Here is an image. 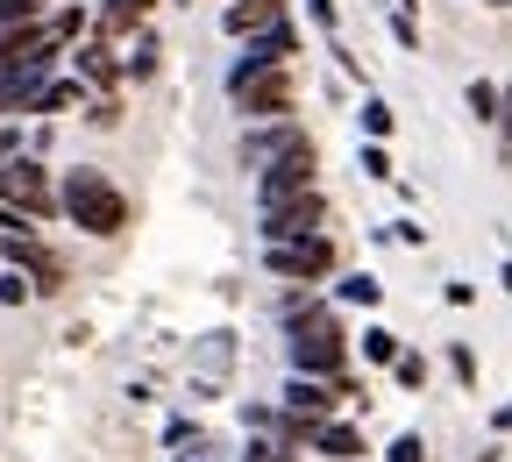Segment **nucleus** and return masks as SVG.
Here are the masks:
<instances>
[{
    "label": "nucleus",
    "mask_w": 512,
    "mask_h": 462,
    "mask_svg": "<svg viewBox=\"0 0 512 462\" xmlns=\"http://www.w3.org/2000/svg\"><path fill=\"white\" fill-rule=\"evenodd\" d=\"M399 356V335L392 327H363V363H392Z\"/></svg>",
    "instance_id": "nucleus-21"
},
{
    "label": "nucleus",
    "mask_w": 512,
    "mask_h": 462,
    "mask_svg": "<svg viewBox=\"0 0 512 462\" xmlns=\"http://www.w3.org/2000/svg\"><path fill=\"white\" fill-rule=\"evenodd\" d=\"M57 214L72 221L79 235H93V242H114L121 228H128V192L107 178V171H64V185H57Z\"/></svg>",
    "instance_id": "nucleus-1"
},
{
    "label": "nucleus",
    "mask_w": 512,
    "mask_h": 462,
    "mask_svg": "<svg viewBox=\"0 0 512 462\" xmlns=\"http://www.w3.org/2000/svg\"><path fill=\"white\" fill-rule=\"evenodd\" d=\"M57 57H64V50L50 43V50L22 57V64H0V114H22V107H29V93H36V86L57 72Z\"/></svg>",
    "instance_id": "nucleus-9"
},
{
    "label": "nucleus",
    "mask_w": 512,
    "mask_h": 462,
    "mask_svg": "<svg viewBox=\"0 0 512 462\" xmlns=\"http://www.w3.org/2000/svg\"><path fill=\"white\" fill-rule=\"evenodd\" d=\"M392 128H399V114H392V107H384V100H363V136H370V143H384Z\"/></svg>",
    "instance_id": "nucleus-22"
},
{
    "label": "nucleus",
    "mask_w": 512,
    "mask_h": 462,
    "mask_svg": "<svg viewBox=\"0 0 512 462\" xmlns=\"http://www.w3.org/2000/svg\"><path fill=\"white\" fill-rule=\"evenodd\" d=\"M50 15V0H0V29H15V22H43Z\"/></svg>",
    "instance_id": "nucleus-24"
},
{
    "label": "nucleus",
    "mask_w": 512,
    "mask_h": 462,
    "mask_svg": "<svg viewBox=\"0 0 512 462\" xmlns=\"http://www.w3.org/2000/svg\"><path fill=\"white\" fill-rule=\"evenodd\" d=\"M228 93H235V107H242L249 121H285V114L299 107V79H292V64H264V72L235 79Z\"/></svg>",
    "instance_id": "nucleus-2"
},
{
    "label": "nucleus",
    "mask_w": 512,
    "mask_h": 462,
    "mask_svg": "<svg viewBox=\"0 0 512 462\" xmlns=\"http://www.w3.org/2000/svg\"><path fill=\"white\" fill-rule=\"evenodd\" d=\"M0 242H8V271H22V278H29V292H43V299H50V292H64V256H57V249H43V242H36V228H29V235H0Z\"/></svg>",
    "instance_id": "nucleus-6"
},
{
    "label": "nucleus",
    "mask_w": 512,
    "mask_h": 462,
    "mask_svg": "<svg viewBox=\"0 0 512 462\" xmlns=\"http://www.w3.org/2000/svg\"><path fill=\"white\" fill-rule=\"evenodd\" d=\"M335 384L328 377H299L292 370V384H285V413H299V420H335Z\"/></svg>",
    "instance_id": "nucleus-12"
},
{
    "label": "nucleus",
    "mask_w": 512,
    "mask_h": 462,
    "mask_svg": "<svg viewBox=\"0 0 512 462\" xmlns=\"http://www.w3.org/2000/svg\"><path fill=\"white\" fill-rule=\"evenodd\" d=\"M484 8H498V15H505V8H512V0H484Z\"/></svg>",
    "instance_id": "nucleus-39"
},
{
    "label": "nucleus",
    "mask_w": 512,
    "mask_h": 462,
    "mask_svg": "<svg viewBox=\"0 0 512 462\" xmlns=\"http://www.w3.org/2000/svg\"><path fill=\"white\" fill-rule=\"evenodd\" d=\"M29 228H36V221H29L22 207H8V200H0V235H29Z\"/></svg>",
    "instance_id": "nucleus-34"
},
{
    "label": "nucleus",
    "mask_w": 512,
    "mask_h": 462,
    "mask_svg": "<svg viewBox=\"0 0 512 462\" xmlns=\"http://www.w3.org/2000/svg\"><path fill=\"white\" fill-rule=\"evenodd\" d=\"M306 143V128L285 114V121H256V136H242V164L249 171H264V164H278L285 150H299Z\"/></svg>",
    "instance_id": "nucleus-11"
},
{
    "label": "nucleus",
    "mask_w": 512,
    "mask_h": 462,
    "mask_svg": "<svg viewBox=\"0 0 512 462\" xmlns=\"http://www.w3.org/2000/svg\"><path fill=\"white\" fill-rule=\"evenodd\" d=\"M399 8H413V0H399Z\"/></svg>",
    "instance_id": "nucleus-40"
},
{
    "label": "nucleus",
    "mask_w": 512,
    "mask_h": 462,
    "mask_svg": "<svg viewBox=\"0 0 512 462\" xmlns=\"http://www.w3.org/2000/svg\"><path fill=\"white\" fill-rule=\"evenodd\" d=\"M242 462H292V448H278V441H256Z\"/></svg>",
    "instance_id": "nucleus-36"
},
{
    "label": "nucleus",
    "mask_w": 512,
    "mask_h": 462,
    "mask_svg": "<svg viewBox=\"0 0 512 462\" xmlns=\"http://www.w3.org/2000/svg\"><path fill=\"white\" fill-rule=\"evenodd\" d=\"M36 292H29V278L22 271H0V306H29Z\"/></svg>",
    "instance_id": "nucleus-28"
},
{
    "label": "nucleus",
    "mask_w": 512,
    "mask_h": 462,
    "mask_svg": "<svg viewBox=\"0 0 512 462\" xmlns=\"http://www.w3.org/2000/svg\"><path fill=\"white\" fill-rule=\"evenodd\" d=\"M86 121H93V128H114V121H121V100H114V93H100V100L86 107Z\"/></svg>",
    "instance_id": "nucleus-31"
},
{
    "label": "nucleus",
    "mask_w": 512,
    "mask_h": 462,
    "mask_svg": "<svg viewBox=\"0 0 512 462\" xmlns=\"http://www.w3.org/2000/svg\"><path fill=\"white\" fill-rule=\"evenodd\" d=\"M271 22H285V0H228V15H221L228 36H256V29H271Z\"/></svg>",
    "instance_id": "nucleus-13"
},
{
    "label": "nucleus",
    "mask_w": 512,
    "mask_h": 462,
    "mask_svg": "<svg viewBox=\"0 0 512 462\" xmlns=\"http://www.w3.org/2000/svg\"><path fill=\"white\" fill-rule=\"evenodd\" d=\"M335 299H342V306H377V299H384V285H377L370 271H349V278L335 285Z\"/></svg>",
    "instance_id": "nucleus-19"
},
{
    "label": "nucleus",
    "mask_w": 512,
    "mask_h": 462,
    "mask_svg": "<svg viewBox=\"0 0 512 462\" xmlns=\"http://www.w3.org/2000/svg\"><path fill=\"white\" fill-rule=\"evenodd\" d=\"M306 185H313V143H299L278 164L256 171V207H278V200H292V192H306Z\"/></svg>",
    "instance_id": "nucleus-7"
},
{
    "label": "nucleus",
    "mask_w": 512,
    "mask_h": 462,
    "mask_svg": "<svg viewBox=\"0 0 512 462\" xmlns=\"http://www.w3.org/2000/svg\"><path fill=\"white\" fill-rule=\"evenodd\" d=\"M448 377H456L463 391H477V349L470 342H448Z\"/></svg>",
    "instance_id": "nucleus-20"
},
{
    "label": "nucleus",
    "mask_w": 512,
    "mask_h": 462,
    "mask_svg": "<svg viewBox=\"0 0 512 462\" xmlns=\"http://www.w3.org/2000/svg\"><path fill=\"white\" fill-rule=\"evenodd\" d=\"M57 36L43 29V22H15V29H0V64H22V57H36V50H50Z\"/></svg>",
    "instance_id": "nucleus-16"
},
{
    "label": "nucleus",
    "mask_w": 512,
    "mask_h": 462,
    "mask_svg": "<svg viewBox=\"0 0 512 462\" xmlns=\"http://www.w3.org/2000/svg\"><path fill=\"white\" fill-rule=\"evenodd\" d=\"M157 57H164L157 43H136V57L121 64V79H150V72H157Z\"/></svg>",
    "instance_id": "nucleus-27"
},
{
    "label": "nucleus",
    "mask_w": 512,
    "mask_h": 462,
    "mask_svg": "<svg viewBox=\"0 0 512 462\" xmlns=\"http://www.w3.org/2000/svg\"><path fill=\"white\" fill-rule=\"evenodd\" d=\"M392 43H399V50H420V29H413V15H406V8L392 15Z\"/></svg>",
    "instance_id": "nucleus-33"
},
{
    "label": "nucleus",
    "mask_w": 512,
    "mask_h": 462,
    "mask_svg": "<svg viewBox=\"0 0 512 462\" xmlns=\"http://www.w3.org/2000/svg\"><path fill=\"white\" fill-rule=\"evenodd\" d=\"M498 434H512V406H498Z\"/></svg>",
    "instance_id": "nucleus-38"
},
{
    "label": "nucleus",
    "mask_w": 512,
    "mask_h": 462,
    "mask_svg": "<svg viewBox=\"0 0 512 462\" xmlns=\"http://www.w3.org/2000/svg\"><path fill=\"white\" fill-rule=\"evenodd\" d=\"M491 128H498V157L512 164V79L498 86V121H491Z\"/></svg>",
    "instance_id": "nucleus-25"
},
{
    "label": "nucleus",
    "mask_w": 512,
    "mask_h": 462,
    "mask_svg": "<svg viewBox=\"0 0 512 462\" xmlns=\"http://www.w3.org/2000/svg\"><path fill=\"white\" fill-rule=\"evenodd\" d=\"M292 370H299V377H335V370H349V335H342V327L292 335Z\"/></svg>",
    "instance_id": "nucleus-8"
},
{
    "label": "nucleus",
    "mask_w": 512,
    "mask_h": 462,
    "mask_svg": "<svg viewBox=\"0 0 512 462\" xmlns=\"http://www.w3.org/2000/svg\"><path fill=\"white\" fill-rule=\"evenodd\" d=\"M79 79H93L100 93H114V86H121V64H114V50H107V43H86V50H79Z\"/></svg>",
    "instance_id": "nucleus-18"
},
{
    "label": "nucleus",
    "mask_w": 512,
    "mask_h": 462,
    "mask_svg": "<svg viewBox=\"0 0 512 462\" xmlns=\"http://www.w3.org/2000/svg\"><path fill=\"white\" fill-rule=\"evenodd\" d=\"M292 57H299V29H292V22H271V29L249 36V50L235 57V72H228V86L249 79V72H264V64H292Z\"/></svg>",
    "instance_id": "nucleus-10"
},
{
    "label": "nucleus",
    "mask_w": 512,
    "mask_h": 462,
    "mask_svg": "<svg viewBox=\"0 0 512 462\" xmlns=\"http://www.w3.org/2000/svg\"><path fill=\"white\" fill-rule=\"evenodd\" d=\"M498 285H505V292H512V256H505V263H498Z\"/></svg>",
    "instance_id": "nucleus-37"
},
{
    "label": "nucleus",
    "mask_w": 512,
    "mask_h": 462,
    "mask_svg": "<svg viewBox=\"0 0 512 462\" xmlns=\"http://www.w3.org/2000/svg\"><path fill=\"white\" fill-rule=\"evenodd\" d=\"M150 8H157V0H107V8L93 15L100 43H114V36H128V29H143V22H150Z\"/></svg>",
    "instance_id": "nucleus-14"
},
{
    "label": "nucleus",
    "mask_w": 512,
    "mask_h": 462,
    "mask_svg": "<svg viewBox=\"0 0 512 462\" xmlns=\"http://www.w3.org/2000/svg\"><path fill=\"white\" fill-rule=\"evenodd\" d=\"M306 15H313L320 36H335V29H342V8H335V0H306Z\"/></svg>",
    "instance_id": "nucleus-29"
},
{
    "label": "nucleus",
    "mask_w": 512,
    "mask_h": 462,
    "mask_svg": "<svg viewBox=\"0 0 512 462\" xmlns=\"http://www.w3.org/2000/svg\"><path fill=\"white\" fill-rule=\"evenodd\" d=\"M86 93H79V79H43L36 93H29V107L22 114H64V107H79Z\"/></svg>",
    "instance_id": "nucleus-17"
},
{
    "label": "nucleus",
    "mask_w": 512,
    "mask_h": 462,
    "mask_svg": "<svg viewBox=\"0 0 512 462\" xmlns=\"http://www.w3.org/2000/svg\"><path fill=\"white\" fill-rule=\"evenodd\" d=\"M384 462H427V441L420 434H399L392 448H384Z\"/></svg>",
    "instance_id": "nucleus-30"
},
{
    "label": "nucleus",
    "mask_w": 512,
    "mask_h": 462,
    "mask_svg": "<svg viewBox=\"0 0 512 462\" xmlns=\"http://www.w3.org/2000/svg\"><path fill=\"white\" fill-rule=\"evenodd\" d=\"M470 114H477L484 128L498 121V86H491V79H470Z\"/></svg>",
    "instance_id": "nucleus-26"
},
{
    "label": "nucleus",
    "mask_w": 512,
    "mask_h": 462,
    "mask_svg": "<svg viewBox=\"0 0 512 462\" xmlns=\"http://www.w3.org/2000/svg\"><path fill=\"white\" fill-rule=\"evenodd\" d=\"M264 242H299V235H328V192L320 185H306V192H292V200H278V207H264V228H256Z\"/></svg>",
    "instance_id": "nucleus-5"
},
{
    "label": "nucleus",
    "mask_w": 512,
    "mask_h": 462,
    "mask_svg": "<svg viewBox=\"0 0 512 462\" xmlns=\"http://www.w3.org/2000/svg\"><path fill=\"white\" fill-rule=\"evenodd\" d=\"M363 171H370V178H392V150H384V143H363Z\"/></svg>",
    "instance_id": "nucleus-32"
},
{
    "label": "nucleus",
    "mask_w": 512,
    "mask_h": 462,
    "mask_svg": "<svg viewBox=\"0 0 512 462\" xmlns=\"http://www.w3.org/2000/svg\"><path fill=\"white\" fill-rule=\"evenodd\" d=\"M264 271L285 278V285H320V278H335V242H328V235L264 242Z\"/></svg>",
    "instance_id": "nucleus-3"
},
{
    "label": "nucleus",
    "mask_w": 512,
    "mask_h": 462,
    "mask_svg": "<svg viewBox=\"0 0 512 462\" xmlns=\"http://www.w3.org/2000/svg\"><path fill=\"white\" fill-rule=\"evenodd\" d=\"M392 377H399L406 391H427V356H413V349H399V356H392Z\"/></svg>",
    "instance_id": "nucleus-23"
},
{
    "label": "nucleus",
    "mask_w": 512,
    "mask_h": 462,
    "mask_svg": "<svg viewBox=\"0 0 512 462\" xmlns=\"http://www.w3.org/2000/svg\"><path fill=\"white\" fill-rule=\"evenodd\" d=\"M15 150H22V128H15V121H8V114H0V164H8V157H15Z\"/></svg>",
    "instance_id": "nucleus-35"
},
{
    "label": "nucleus",
    "mask_w": 512,
    "mask_h": 462,
    "mask_svg": "<svg viewBox=\"0 0 512 462\" xmlns=\"http://www.w3.org/2000/svg\"><path fill=\"white\" fill-rule=\"evenodd\" d=\"M306 448H320V455H328V462H356V455H363V434H356L349 420H320Z\"/></svg>",
    "instance_id": "nucleus-15"
},
{
    "label": "nucleus",
    "mask_w": 512,
    "mask_h": 462,
    "mask_svg": "<svg viewBox=\"0 0 512 462\" xmlns=\"http://www.w3.org/2000/svg\"><path fill=\"white\" fill-rule=\"evenodd\" d=\"M0 200H8V207H22L29 221H50L57 214V185H50V171L36 164V157H8V164H0Z\"/></svg>",
    "instance_id": "nucleus-4"
}]
</instances>
